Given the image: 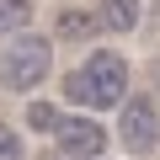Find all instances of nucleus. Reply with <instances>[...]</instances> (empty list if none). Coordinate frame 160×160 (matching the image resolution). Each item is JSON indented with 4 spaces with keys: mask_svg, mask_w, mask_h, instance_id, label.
<instances>
[{
    "mask_svg": "<svg viewBox=\"0 0 160 160\" xmlns=\"http://www.w3.org/2000/svg\"><path fill=\"white\" fill-rule=\"evenodd\" d=\"M0 160H27V149H22V133H16L11 123H0Z\"/></svg>",
    "mask_w": 160,
    "mask_h": 160,
    "instance_id": "10",
    "label": "nucleus"
},
{
    "mask_svg": "<svg viewBox=\"0 0 160 160\" xmlns=\"http://www.w3.org/2000/svg\"><path fill=\"white\" fill-rule=\"evenodd\" d=\"M53 69V43L38 32H16L11 48L0 53V86L6 91H38Z\"/></svg>",
    "mask_w": 160,
    "mask_h": 160,
    "instance_id": "1",
    "label": "nucleus"
},
{
    "mask_svg": "<svg viewBox=\"0 0 160 160\" xmlns=\"http://www.w3.org/2000/svg\"><path fill=\"white\" fill-rule=\"evenodd\" d=\"M53 139H59L64 160H102V149H107V128L91 123V118H64Z\"/></svg>",
    "mask_w": 160,
    "mask_h": 160,
    "instance_id": "4",
    "label": "nucleus"
},
{
    "mask_svg": "<svg viewBox=\"0 0 160 160\" xmlns=\"http://www.w3.org/2000/svg\"><path fill=\"white\" fill-rule=\"evenodd\" d=\"M80 75L91 86V107H123L128 102V59L118 48H96L80 64Z\"/></svg>",
    "mask_w": 160,
    "mask_h": 160,
    "instance_id": "2",
    "label": "nucleus"
},
{
    "mask_svg": "<svg viewBox=\"0 0 160 160\" xmlns=\"http://www.w3.org/2000/svg\"><path fill=\"white\" fill-rule=\"evenodd\" d=\"M155 91H160V59H155Z\"/></svg>",
    "mask_w": 160,
    "mask_h": 160,
    "instance_id": "12",
    "label": "nucleus"
},
{
    "mask_svg": "<svg viewBox=\"0 0 160 160\" xmlns=\"http://www.w3.org/2000/svg\"><path fill=\"white\" fill-rule=\"evenodd\" d=\"M32 160H64V155H59V149H53V155H32Z\"/></svg>",
    "mask_w": 160,
    "mask_h": 160,
    "instance_id": "11",
    "label": "nucleus"
},
{
    "mask_svg": "<svg viewBox=\"0 0 160 160\" xmlns=\"http://www.w3.org/2000/svg\"><path fill=\"white\" fill-rule=\"evenodd\" d=\"M102 27L107 32H133L139 27V0H102Z\"/></svg>",
    "mask_w": 160,
    "mask_h": 160,
    "instance_id": "6",
    "label": "nucleus"
},
{
    "mask_svg": "<svg viewBox=\"0 0 160 160\" xmlns=\"http://www.w3.org/2000/svg\"><path fill=\"white\" fill-rule=\"evenodd\" d=\"M32 22V0H0V38H11Z\"/></svg>",
    "mask_w": 160,
    "mask_h": 160,
    "instance_id": "7",
    "label": "nucleus"
},
{
    "mask_svg": "<svg viewBox=\"0 0 160 160\" xmlns=\"http://www.w3.org/2000/svg\"><path fill=\"white\" fill-rule=\"evenodd\" d=\"M64 102L91 107V86H86V75H80V69H69V75H64Z\"/></svg>",
    "mask_w": 160,
    "mask_h": 160,
    "instance_id": "9",
    "label": "nucleus"
},
{
    "mask_svg": "<svg viewBox=\"0 0 160 160\" xmlns=\"http://www.w3.org/2000/svg\"><path fill=\"white\" fill-rule=\"evenodd\" d=\"M59 123H64V118H59L53 102H32V107H27V128H32V133H59Z\"/></svg>",
    "mask_w": 160,
    "mask_h": 160,
    "instance_id": "8",
    "label": "nucleus"
},
{
    "mask_svg": "<svg viewBox=\"0 0 160 160\" xmlns=\"http://www.w3.org/2000/svg\"><path fill=\"white\" fill-rule=\"evenodd\" d=\"M155 22H160V6H155Z\"/></svg>",
    "mask_w": 160,
    "mask_h": 160,
    "instance_id": "13",
    "label": "nucleus"
},
{
    "mask_svg": "<svg viewBox=\"0 0 160 160\" xmlns=\"http://www.w3.org/2000/svg\"><path fill=\"white\" fill-rule=\"evenodd\" d=\"M118 139H123V149H133V155L160 149V107H155L149 96H128L123 112H118Z\"/></svg>",
    "mask_w": 160,
    "mask_h": 160,
    "instance_id": "3",
    "label": "nucleus"
},
{
    "mask_svg": "<svg viewBox=\"0 0 160 160\" xmlns=\"http://www.w3.org/2000/svg\"><path fill=\"white\" fill-rule=\"evenodd\" d=\"M96 32H107L96 11H80V6H64V11H59V38H64V43H91Z\"/></svg>",
    "mask_w": 160,
    "mask_h": 160,
    "instance_id": "5",
    "label": "nucleus"
}]
</instances>
